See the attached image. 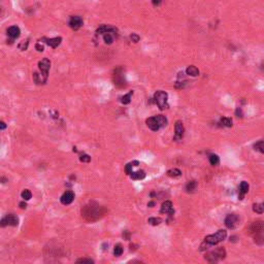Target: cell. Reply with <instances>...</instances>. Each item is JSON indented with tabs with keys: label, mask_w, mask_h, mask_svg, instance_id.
<instances>
[{
	"label": "cell",
	"mask_w": 264,
	"mask_h": 264,
	"mask_svg": "<svg viewBox=\"0 0 264 264\" xmlns=\"http://www.w3.org/2000/svg\"><path fill=\"white\" fill-rule=\"evenodd\" d=\"M105 213H106L105 208L94 202L87 204V206H85L82 208V216L89 222H94L99 220L100 218L104 216Z\"/></svg>",
	"instance_id": "obj_1"
},
{
	"label": "cell",
	"mask_w": 264,
	"mask_h": 264,
	"mask_svg": "<svg viewBox=\"0 0 264 264\" xmlns=\"http://www.w3.org/2000/svg\"><path fill=\"white\" fill-rule=\"evenodd\" d=\"M227 236V231L222 229V230L217 231L215 234H211L207 235L206 238H204V244H206L207 246H215L218 245L219 242L223 241Z\"/></svg>",
	"instance_id": "obj_2"
},
{
	"label": "cell",
	"mask_w": 264,
	"mask_h": 264,
	"mask_svg": "<svg viewBox=\"0 0 264 264\" xmlns=\"http://www.w3.org/2000/svg\"><path fill=\"white\" fill-rule=\"evenodd\" d=\"M154 100L156 104L161 110L168 109V94L164 91H157L154 95Z\"/></svg>",
	"instance_id": "obj_3"
},
{
	"label": "cell",
	"mask_w": 264,
	"mask_h": 264,
	"mask_svg": "<svg viewBox=\"0 0 264 264\" xmlns=\"http://www.w3.org/2000/svg\"><path fill=\"white\" fill-rule=\"evenodd\" d=\"M226 256V251L224 248H218L215 251H211L210 253L206 254L204 259L208 262H218L219 260H222Z\"/></svg>",
	"instance_id": "obj_4"
},
{
	"label": "cell",
	"mask_w": 264,
	"mask_h": 264,
	"mask_svg": "<svg viewBox=\"0 0 264 264\" xmlns=\"http://www.w3.org/2000/svg\"><path fill=\"white\" fill-rule=\"evenodd\" d=\"M19 219L15 215L10 214L2 218L0 220V227H6V226H18Z\"/></svg>",
	"instance_id": "obj_5"
},
{
	"label": "cell",
	"mask_w": 264,
	"mask_h": 264,
	"mask_svg": "<svg viewBox=\"0 0 264 264\" xmlns=\"http://www.w3.org/2000/svg\"><path fill=\"white\" fill-rule=\"evenodd\" d=\"M51 67V62L48 58H43V60H40L38 62V68L40 70V74L43 75V78L48 81V70Z\"/></svg>",
	"instance_id": "obj_6"
},
{
	"label": "cell",
	"mask_w": 264,
	"mask_h": 264,
	"mask_svg": "<svg viewBox=\"0 0 264 264\" xmlns=\"http://www.w3.org/2000/svg\"><path fill=\"white\" fill-rule=\"evenodd\" d=\"M241 224L239 223V217L236 214H230L228 215L225 219V225L229 229H234Z\"/></svg>",
	"instance_id": "obj_7"
},
{
	"label": "cell",
	"mask_w": 264,
	"mask_h": 264,
	"mask_svg": "<svg viewBox=\"0 0 264 264\" xmlns=\"http://www.w3.org/2000/svg\"><path fill=\"white\" fill-rule=\"evenodd\" d=\"M84 24V21L79 16H71L70 19H69L68 25L72 30H79Z\"/></svg>",
	"instance_id": "obj_8"
},
{
	"label": "cell",
	"mask_w": 264,
	"mask_h": 264,
	"mask_svg": "<svg viewBox=\"0 0 264 264\" xmlns=\"http://www.w3.org/2000/svg\"><path fill=\"white\" fill-rule=\"evenodd\" d=\"M263 222L262 221H256V222H253L251 224V226L249 228V231L251 234H256V235H259V234H262L263 232Z\"/></svg>",
	"instance_id": "obj_9"
},
{
	"label": "cell",
	"mask_w": 264,
	"mask_h": 264,
	"mask_svg": "<svg viewBox=\"0 0 264 264\" xmlns=\"http://www.w3.org/2000/svg\"><path fill=\"white\" fill-rule=\"evenodd\" d=\"M97 34H104V33H114L118 34V29L116 27H113L110 25H100L96 30Z\"/></svg>",
	"instance_id": "obj_10"
},
{
	"label": "cell",
	"mask_w": 264,
	"mask_h": 264,
	"mask_svg": "<svg viewBox=\"0 0 264 264\" xmlns=\"http://www.w3.org/2000/svg\"><path fill=\"white\" fill-rule=\"evenodd\" d=\"M114 85L117 87H125V79L123 78V74L121 72V69L118 68L117 70H114Z\"/></svg>",
	"instance_id": "obj_11"
},
{
	"label": "cell",
	"mask_w": 264,
	"mask_h": 264,
	"mask_svg": "<svg viewBox=\"0 0 264 264\" xmlns=\"http://www.w3.org/2000/svg\"><path fill=\"white\" fill-rule=\"evenodd\" d=\"M145 123H147V126L150 128L151 130H153V131H158V130L161 128V127H160V124H159V122H158V120H157V118H156V116L147 119Z\"/></svg>",
	"instance_id": "obj_12"
},
{
	"label": "cell",
	"mask_w": 264,
	"mask_h": 264,
	"mask_svg": "<svg viewBox=\"0 0 264 264\" xmlns=\"http://www.w3.org/2000/svg\"><path fill=\"white\" fill-rule=\"evenodd\" d=\"M61 202L67 206V204H70L72 201L74 200V193L72 191H66V192L61 196L60 198Z\"/></svg>",
	"instance_id": "obj_13"
},
{
	"label": "cell",
	"mask_w": 264,
	"mask_h": 264,
	"mask_svg": "<svg viewBox=\"0 0 264 264\" xmlns=\"http://www.w3.org/2000/svg\"><path fill=\"white\" fill-rule=\"evenodd\" d=\"M41 40H43L44 43H46L48 46H50L51 48H56L59 46V44L61 43L62 38L61 37H54V38H46V37H43Z\"/></svg>",
	"instance_id": "obj_14"
},
{
	"label": "cell",
	"mask_w": 264,
	"mask_h": 264,
	"mask_svg": "<svg viewBox=\"0 0 264 264\" xmlns=\"http://www.w3.org/2000/svg\"><path fill=\"white\" fill-rule=\"evenodd\" d=\"M175 140H180L184 135V132H185V128H184V125L180 121H176V123L175 125Z\"/></svg>",
	"instance_id": "obj_15"
},
{
	"label": "cell",
	"mask_w": 264,
	"mask_h": 264,
	"mask_svg": "<svg viewBox=\"0 0 264 264\" xmlns=\"http://www.w3.org/2000/svg\"><path fill=\"white\" fill-rule=\"evenodd\" d=\"M160 213L161 214H170V215L173 214V208H172L171 201L167 200V201H165V202L162 203Z\"/></svg>",
	"instance_id": "obj_16"
},
{
	"label": "cell",
	"mask_w": 264,
	"mask_h": 264,
	"mask_svg": "<svg viewBox=\"0 0 264 264\" xmlns=\"http://www.w3.org/2000/svg\"><path fill=\"white\" fill-rule=\"evenodd\" d=\"M20 33H21V30L18 26H12L8 29V35L12 38V40L18 38L20 36Z\"/></svg>",
	"instance_id": "obj_17"
},
{
	"label": "cell",
	"mask_w": 264,
	"mask_h": 264,
	"mask_svg": "<svg viewBox=\"0 0 264 264\" xmlns=\"http://www.w3.org/2000/svg\"><path fill=\"white\" fill-rule=\"evenodd\" d=\"M248 191H249V184L244 180V182L241 183V186H239V195H238V199H239V200H242V199H244L245 194L248 193Z\"/></svg>",
	"instance_id": "obj_18"
},
{
	"label": "cell",
	"mask_w": 264,
	"mask_h": 264,
	"mask_svg": "<svg viewBox=\"0 0 264 264\" xmlns=\"http://www.w3.org/2000/svg\"><path fill=\"white\" fill-rule=\"evenodd\" d=\"M129 175L132 180H144L145 178V172L144 170H138V171L131 172Z\"/></svg>",
	"instance_id": "obj_19"
},
{
	"label": "cell",
	"mask_w": 264,
	"mask_h": 264,
	"mask_svg": "<svg viewBox=\"0 0 264 264\" xmlns=\"http://www.w3.org/2000/svg\"><path fill=\"white\" fill-rule=\"evenodd\" d=\"M186 74L190 76H197L198 74H199V70H198V68L196 67V66L190 65L186 69Z\"/></svg>",
	"instance_id": "obj_20"
},
{
	"label": "cell",
	"mask_w": 264,
	"mask_h": 264,
	"mask_svg": "<svg viewBox=\"0 0 264 264\" xmlns=\"http://www.w3.org/2000/svg\"><path fill=\"white\" fill-rule=\"evenodd\" d=\"M138 165H140V162H138V161L129 162L126 166H125V171H126L127 175H129L130 173L132 172V167H133V166H138Z\"/></svg>",
	"instance_id": "obj_21"
},
{
	"label": "cell",
	"mask_w": 264,
	"mask_h": 264,
	"mask_svg": "<svg viewBox=\"0 0 264 264\" xmlns=\"http://www.w3.org/2000/svg\"><path fill=\"white\" fill-rule=\"evenodd\" d=\"M116 35V34H114V33H104L103 34V40H104V43H105L106 44H110V43H113V41H114V36Z\"/></svg>",
	"instance_id": "obj_22"
},
{
	"label": "cell",
	"mask_w": 264,
	"mask_h": 264,
	"mask_svg": "<svg viewBox=\"0 0 264 264\" xmlns=\"http://www.w3.org/2000/svg\"><path fill=\"white\" fill-rule=\"evenodd\" d=\"M133 95V91H130L129 93H127L126 95H124L123 97H121V102L123 104H129L131 101V97Z\"/></svg>",
	"instance_id": "obj_23"
},
{
	"label": "cell",
	"mask_w": 264,
	"mask_h": 264,
	"mask_svg": "<svg viewBox=\"0 0 264 264\" xmlns=\"http://www.w3.org/2000/svg\"><path fill=\"white\" fill-rule=\"evenodd\" d=\"M167 175L169 176H171V178H178V176L182 175V171H180V169L178 168H173V169H170L167 171Z\"/></svg>",
	"instance_id": "obj_24"
},
{
	"label": "cell",
	"mask_w": 264,
	"mask_h": 264,
	"mask_svg": "<svg viewBox=\"0 0 264 264\" xmlns=\"http://www.w3.org/2000/svg\"><path fill=\"white\" fill-rule=\"evenodd\" d=\"M196 187H197V183L195 180H191V182H189L186 185V191L187 192H193L196 189Z\"/></svg>",
	"instance_id": "obj_25"
},
{
	"label": "cell",
	"mask_w": 264,
	"mask_h": 264,
	"mask_svg": "<svg viewBox=\"0 0 264 264\" xmlns=\"http://www.w3.org/2000/svg\"><path fill=\"white\" fill-rule=\"evenodd\" d=\"M220 122H221V124L223 125V126H225V127H231V126H232V120L229 119V118H226V117L221 118Z\"/></svg>",
	"instance_id": "obj_26"
},
{
	"label": "cell",
	"mask_w": 264,
	"mask_h": 264,
	"mask_svg": "<svg viewBox=\"0 0 264 264\" xmlns=\"http://www.w3.org/2000/svg\"><path fill=\"white\" fill-rule=\"evenodd\" d=\"M263 203H256L253 206V211L257 214H262L263 213V208H264Z\"/></svg>",
	"instance_id": "obj_27"
},
{
	"label": "cell",
	"mask_w": 264,
	"mask_h": 264,
	"mask_svg": "<svg viewBox=\"0 0 264 264\" xmlns=\"http://www.w3.org/2000/svg\"><path fill=\"white\" fill-rule=\"evenodd\" d=\"M219 162H220V159H219V156L218 155H211L210 156V163L211 165H218L219 164Z\"/></svg>",
	"instance_id": "obj_28"
},
{
	"label": "cell",
	"mask_w": 264,
	"mask_h": 264,
	"mask_svg": "<svg viewBox=\"0 0 264 264\" xmlns=\"http://www.w3.org/2000/svg\"><path fill=\"white\" fill-rule=\"evenodd\" d=\"M21 196H22L24 200H29V199H31V197H32V193H31L28 189H25L22 192V194H21Z\"/></svg>",
	"instance_id": "obj_29"
},
{
	"label": "cell",
	"mask_w": 264,
	"mask_h": 264,
	"mask_svg": "<svg viewBox=\"0 0 264 264\" xmlns=\"http://www.w3.org/2000/svg\"><path fill=\"white\" fill-rule=\"evenodd\" d=\"M254 148H255L256 151H259L260 153H264V142H263V140H259L257 144H255Z\"/></svg>",
	"instance_id": "obj_30"
},
{
	"label": "cell",
	"mask_w": 264,
	"mask_h": 264,
	"mask_svg": "<svg viewBox=\"0 0 264 264\" xmlns=\"http://www.w3.org/2000/svg\"><path fill=\"white\" fill-rule=\"evenodd\" d=\"M148 222L150 223L151 225H153V226H157V225H159L162 222V220L160 218H150L148 220Z\"/></svg>",
	"instance_id": "obj_31"
},
{
	"label": "cell",
	"mask_w": 264,
	"mask_h": 264,
	"mask_svg": "<svg viewBox=\"0 0 264 264\" xmlns=\"http://www.w3.org/2000/svg\"><path fill=\"white\" fill-rule=\"evenodd\" d=\"M122 253H123V248L120 245H118V246H114V256H121V255H122Z\"/></svg>",
	"instance_id": "obj_32"
},
{
	"label": "cell",
	"mask_w": 264,
	"mask_h": 264,
	"mask_svg": "<svg viewBox=\"0 0 264 264\" xmlns=\"http://www.w3.org/2000/svg\"><path fill=\"white\" fill-rule=\"evenodd\" d=\"M79 160H81L82 162H86V163H88V162H90V160H91V157H90L89 155L84 154V155H82L81 157H79Z\"/></svg>",
	"instance_id": "obj_33"
},
{
	"label": "cell",
	"mask_w": 264,
	"mask_h": 264,
	"mask_svg": "<svg viewBox=\"0 0 264 264\" xmlns=\"http://www.w3.org/2000/svg\"><path fill=\"white\" fill-rule=\"evenodd\" d=\"M76 262L78 263H88V264H91V263H94L92 259H87V258H82V259H79L76 260Z\"/></svg>",
	"instance_id": "obj_34"
},
{
	"label": "cell",
	"mask_w": 264,
	"mask_h": 264,
	"mask_svg": "<svg viewBox=\"0 0 264 264\" xmlns=\"http://www.w3.org/2000/svg\"><path fill=\"white\" fill-rule=\"evenodd\" d=\"M130 38L133 43H138V41H140V36H138L136 33H132L130 35Z\"/></svg>",
	"instance_id": "obj_35"
},
{
	"label": "cell",
	"mask_w": 264,
	"mask_h": 264,
	"mask_svg": "<svg viewBox=\"0 0 264 264\" xmlns=\"http://www.w3.org/2000/svg\"><path fill=\"white\" fill-rule=\"evenodd\" d=\"M27 47H28V41H26V43L23 41L22 43L19 44V48H21V50H23V51H24V50H27Z\"/></svg>",
	"instance_id": "obj_36"
},
{
	"label": "cell",
	"mask_w": 264,
	"mask_h": 264,
	"mask_svg": "<svg viewBox=\"0 0 264 264\" xmlns=\"http://www.w3.org/2000/svg\"><path fill=\"white\" fill-rule=\"evenodd\" d=\"M163 0H152V4L154 6H159L162 3Z\"/></svg>",
	"instance_id": "obj_37"
},
{
	"label": "cell",
	"mask_w": 264,
	"mask_h": 264,
	"mask_svg": "<svg viewBox=\"0 0 264 264\" xmlns=\"http://www.w3.org/2000/svg\"><path fill=\"white\" fill-rule=\"evenodd\" d=\"M35 48L38 52H43V44H40V43H36Z\"/></svg>",
	"instance_id": "obj_38"
},
{
	"label": "cell",
	"mask_w": 264,
	"mask_h": 264,
	"mask_svg": "<svg viewBox=\"0 0 264 264\" xmlns=\"http://www.w3.org/2000/svg\"><path fill=\"white\" fill-rule=\"evenodd\" d=\"M236 116L237 117H242V112H241V107H237V109H236Z\"/></svg>",
	"instance_id": "obj_39"
},
{
	"label": "cell",
	"mask_w": 264,
	"mask_h": 264,
	"mask_svg": "<svg viewBox=\"0 0 264 264\" xmlns=\"http://www.w3.org/2000/svg\"><path fill=\"white\" fill-rule=\"evenodd\" d=\"M6 128V124L4 122H0V129H5Z\"/></svg>",
	"instance_id": "obj_40"
},
{
	"label": "cell",
	"mask_w": 264,
	"mask_h": 264,
	"mask_svg": "<svg viewBox=\"0 0 264 264\" xmlns=\"http://www.w3.org/2000/svg\"><path fill=\"white\" fill-rule=\"evenodd\" d=\"M26 206H27V204L25 202H21L20 203V207L21 208H26Z\"/></svg>",
	"instance_id": "obj_41"
},
{
	"label": "cell",
	"mask_w": 264,
	"mask_h": 264,
	"mask_svg": "<svg viewBox=\"0 0 264 264\" xmlns=\"http://www.w3.org/2000/svg\"><path fill=\"white\" fill-rule=\"evenodd\" d=\"M154 204H155L154 202H149V203H148V206H150V207H152L153 206H154Z\"/></svg>",
	"instance_id": "obj_42"
}]
</instances>
